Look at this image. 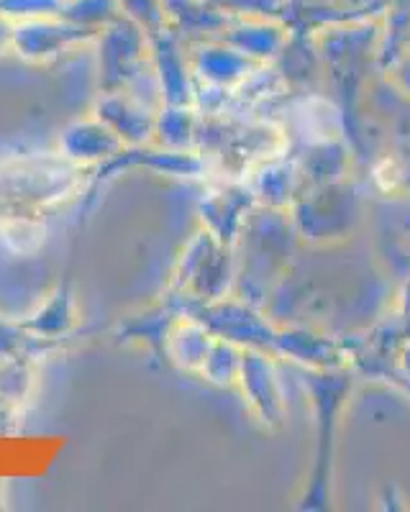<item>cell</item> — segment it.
<instances>
[{
  "instance_id": "5",
  "label": "cell",
  "mask_w": 410,
  "mask_h": 512,
  "mask_svg": "<svg viewBox=\"0 0 410 512\" xmlns=\"http://www.w3.org/2000/svg\"><path fill=\"white\" fill-rule=\"evenodd\" d=\"M136 62H139V47L134 36L123 31V24L108 29L100 44V93L129 88V82L136 77Z\"/></svg>"
},
{
  "instance_id": "7",
  "label": "cell",
  "mask_w": 410,
  "mask_h": 512,
  "mask_svg": "<svg viewBox=\"0 0 410 512\" xmlns=\"http://www.w3.org/2000/svg\"><path fill=\"white\" fill-rule=\"evenodd\" d=\"M0 487H3V484H0Z\"/></svg>"
},
{
  "instance_id": "2",
  "label": "cell",
  "mask_w": 410,
  "mask_h": 512,
  "mask_svg": "<svg viewBox=\"0 0 410 512\" xmlns=\"http://www.w3.org/2000/svg\"><path fill=\"white\" fill-rule=\"evenodd\" d=\"M123 141L100 118H80L59 134V154L80 167H98L123 149Z\"/></svg>"
},
{
  "instance_id": "1",
  "label": "cell",
  "mask_w": 410,
  "mask_h": 512,
  "mask_svg": "<svg viewBox=\"0 0 410 512\" xmlns=\"http://www.w3.org/2000/svg\"><path fill=\"white\" fill-rule=\"evenodd\" d=\"M85 180H90L88 167L62 154L0 162V221L41 218L47 210L75 198Z\"/></svg>"
},
{
  "instance_id": "3",
  "label": "cell",
  "mask_w": 410,
  "mask_h": 512,
  "mask_svg": "<svg viewBox=\"0 0 410 512\" xmlns=\"http://www.w3.org/2000/svg\"><path fill=\"white\" fill-rule=\"evenodd\" d=\"M90 36H95L90 26L34 21V24H24L13 31V49L26 62H47V59L57 57L67 47L90 39Z\"/></svg>"
},
{
  "instance_id": "4",
  "label": "cell",
  "mask_w": 410,
  "mask_h": 512,
  "mask_svg": "<svg viewBox=\"0 0 410 512\" xmlns=\"http://www.w3.org/2000/svg\"><path fill=\"white\" fill-rule=\"evenodd\" d=\"M93 116L106 123L126 146H139L152 134V118L126 90L100 93L93 105Z\"/></svg>"
},
{
  "instance_id": "6",
  "label": "cell",
  "mask_w": 410,
  "mask_h": 512,
  "mask_svg": "<svg viewBox=\"0 0 410 512\" xmlns=\"http://www.w3.org/2000/svg\"><path fill=\"white\" fill-rule=\"evenodd\" d=\"M77 323V308L75 300H72L70 287H59L49 303L41 305L31 318H26L24 323H18V328L26 333H34L41 341H54V338H62L72 331V326Z\"/></svg>"
}]
</instances>
